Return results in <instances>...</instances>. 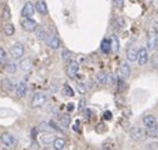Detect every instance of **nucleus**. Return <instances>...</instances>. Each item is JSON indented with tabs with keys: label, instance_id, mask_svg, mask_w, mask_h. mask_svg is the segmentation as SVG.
<instances>
[{
	"label": "nucleus",
	"instance_id": "f257e3e1",
	"mask_svg": "<svg viewBox=\"0 0 158 150\" xmlns=\"http://www.w3.org/2000/svg\"><path fill=\"white\" fill-rule=\"evenodd\" d=\"M146 135H147V133L142 129V127H139V126H133L131 130H129V136H131V139L132 140H134V141H141V140H143L144 138H146Z\"/></svg>",
	"mask_w": 158,
	"mask_h": 150
},
{
	"label": "nucleus",
	"instance_id": "f03ea898",
	"mask_svg": "<svg viewBox=\"0 0 158 150\" xmlns=\"http://www.w3.org/2000/svg\"><path fill=\"white\" fill-rule=\"evenodd\" d=\"M45 102H47V95L44 92H36L35 95L33 96V99H31L30 106L33 108H38V107L43 106Z\"/></svg>",
	"mask_w": 158,
	"mask_h": 150
},
{
	"label": "nucleus",
	"instance_id": "7ed1b4c3",
	"mask_svg": "<svg viewBox=\"0 0 158 150\" xmlns=\"http://www.w3.org/2000/svg\"><path fill=\"white\" fill-rule=\"evenodd\" d=\"M0 141H2L9 149H14L16 146V144H18L16 139L11 134H9V133H3L2 135H0Z\"/></svg>",
	"mask_w": 158,
	"mask_h": 150
},
{
	"label": "nucleus",
	"instance_id": "20e7f679",
	"mask_svg": "<svg viewBox=\"0 0 158 150\" xmlns=\"http://www.w3.org/2000/svg\"><path fill=\"white\" fill-rule=\"evenodd\" d=\"M10 54H11V57L14 60H19V58H22L23 55H24V46L22 43H14L10 48Z\"/></svg>",
	"mask_w": 158,
	"mask_h": 150
},
{
	"label": "nucleus",
	"instance_id": "39448f33",
	"mask_svg": "<svg viewBox=\"0 0 158 150\" xmlns=\"http://www.w3.org/2000/svg\"><path fill=\"white\" fill-rule=\"evenodd\" d=\"M22 28L25 32H35L38 28V23L34 19H31V18H25L22 22Z\"/></svg>",
	"mask_w": 158,
	"mask_h": 150
},
{
	"label": "nucleus",
	"instance_id": "423d86ee",
	"mask_svg": "<svg viewBox=\"0 0 158 150\" xmlns=\"http://www.w3.org/2000/svg\"><path fill=\"white\" fill-rule=\"evenodd\" d=\"M137 62L139 66H146L148 62V49L147 48H139L138 49V57Z\"/></svg>",
	"mask_w": 158,
	"mask_h": 150
},
{
	"label": "nucleus",
	"instance_id": "0eeeda50",
	"mask_svg": "<svg viewBox=\"0 0 158 150\" xmlns=\"http://www.w3.org/2000/svg\"><path fill=\"white\" fill-rule=\"evenodd\" d=\"M78 72H79V64L75 61L69 62L68 63V67H67V73H68L69 78H75Z\"/></svg>",
	"mask_w": 158,
	"mask_h": 150
},
{
	"label": "nucleus",
	"instance_id": "6e6552de",
	"mask_svg": "<svg viewBox=\"0 0 158 150\" xmlns=\"http://www.w3.org/2000/svg\"><path fill=\"white\" fill-rule=\"evenodd\" d=\"M27 91H28V86H27V82L25 81H22L19 82L15 87V95L16 97L19 99H23L25 95H27Z\"/></svg>",
	"mask_w": 158,
	"mask_h": 150
},
{
	"label": "nucleus",
	"instance_id": "1a4fd4ad",
	"mask_svg": "<svg viewBox=\"0 0 158 150\" xmlns=\"http://www.w3.org/2000/svg\"><path fill=\"white\" fill-rule=\"evenodd\" d=\"M45 41H47L48 47L52 49H58L59 46H60V41H59V38L55 34H50V35L45 37Z\"/></svg>",
	"mask_w": 158,
	"mask_h": 150
},
{
	"label": "nucleus",
	"instance_id": "9d476101",
	"mask_svg": "<svg viewBox=\"0 0 158 150\" xmlns=\"http://www.w3.org/2000/svg\"><path fill=\"white\" fill-rule=\"evenodd\" d=\"M34 11H35V7L31 4V3H25L23 9H22V16L24 18H31L34 15Z\"/></svg>",
	"mask_w": 158,
	"mask_h": 150
},
{
	"label": "nucleus",
	"instance_id": "9b49d317",
	"mask_svg": "<svg viewBox=\"0 0 158 150\" xmlns=\"http://www.w3.org/2000/svg\"><path fill=\"white\" fill-rule=\"evenodd\" d=\"M38 130L40 133H54L55 131V127L53 126L52 122H47V121H42L38 126Z\"/></svg>",
	"mask_w": 158,
	"mask_h": 150
},
{
	"label": "nucleus",
	"instance_id": "f8f14e48",
	"mask_svg": "<svg viewBox=\"0 0 158 150\" xmlns=\"http://www.w3.org/2000/svg\"><path fill=\"white\" fill-rule=\"evenodd\" d=\"M35 7V10L39 13V14H42V15H47L48 14V7L45 4L44 0H38L36 4L34 5Z\"/></svg>",
	"mask_w": 158,
	"mask_h": 150
},
{
	"label": "nucleus",
	"instance_id": "ddd939ff",
	"mask_svg": "<svg viewBox=\"0 0 158 150\" xmlns=\"http://www.w3.org/2000/svg\"><path fill=\"white\" fill-rule=\"evenodd\" d=\"M119 72H121V76L124 80L129 78V76H131V67H129V64L127 62H122L121 66H119Z\"/></svg>",
	"mask_w": 158,
	"mask_h": 150
},
{
	"label": "nucleus",
	"instance_id": "4468645a",
	"mask_svg": "<svg viewBox=\"0 0 158 150\" xmlns=\"http://www.w3.org/2000/svg\"><path fill=\"white\" fill-rule=\"evenodd\" d=\"M109 42H110V52L117 54L118 52H119V41H118V38L115 35H110Z\"/></svg>",
	"mask_w": 158,
	"mask_h": 150
},
{
	"label": "nucleus",
	"instance_id": "2eb2a0df",
	"mask_svg": "<svg viewBox=\"0 0 158 150\" xmlns=\"http://www.w3.org/2000/svg\"><path fill=\"white\" fill-rule=\"evenodd\" d=\"M2 90L4 91V92H11L13 90H14V83H13V81L11 80H9V78H3L2 80Z\"/></svg>",
	"mask_w": 158,
	"mask_h": 150
},
{
	"label": "nucleus",
	"instance_id": "dca6fc26",
	"mask_svg": "<svg viewBox=\"0 0 158 150\" xmlns=\"http://www.w3.org/2000/svg\"><path fill=\"white\" fill-rule=\"evenodd\" d=\"M157 44H158V38L154 34H149L148 39H147V49L153 51L157 48Z\"/></svg>",
	"mask_w": 158,
	"mask_h": 150
},
{
	"label": "nucleus",
	"instance_id": "f3484780",
	"mask_svg": "<svg viewBox=\"0 0 158 150\" xmlns=\"http://www.w3.org/2000/svg\"><path fill=\"white\" fill-rule=\"evenodd\" d=\"M19 67H20V69H23V71L28 72V71H30V69H31V67H33V61H31L29 57L23 58V60L20 61V63H19Z\"/></svg>",
	"mask_w": 158,
	"mask_h": 150
},
{
	"label": "nucleus",
	"instance_id": "a211bd4d",
	"mask_svg": "<svg viewBox=\"0 0 158 150\" xmlns=\"http://www.w3.org/2000/svg\"><path fill=\"white\" fill-rule=\"evenodd\" d=\"M138 57V49L135 47H131L127 51V61L128 62H135Z\"/></svg>",
	"mask_w": 158,
	"mask_h": 150
},
{
	"label": "nucleus",
	"instance_id": "6ab92c4d",
	"mask_svg": "<svg viewBox=\"0 0 158 150\" xmlns=\"http://www.w3.org/2000/svg\"><path fill=\"white\" fill-rule=\"evenodd\" d=\"M54 139H55V136L53 135V133H43L42 136H40V140H42V143H43L44 145H50V144H53Z\"/></svg>",
	"mask_w": 158,
	"mask_h": 150
},
{
	"label": "nucleus",
	"instance_id": "aec40b11",
	"mask_svg": "<svg viewBox=\"0 0 158 150\" xmlns=\"http://www.w3.org/2000/svg\"><path fill=\"white\" fill-rule=\"evenodd\" d=\"M143 124L146 127H152V126L157 125V119L153 115H146L143 117Z\"/></svg>",
	"mask_w": 158,
	"mask_h": 150
},
{
	"label": "nucleus",
	"instance_id": "412c9836",
	"mask_svg": "<svg viewBox=\"0 0 158 150\" xmlns=\"http://www.w3.org/2000/svg\"><path fill=\"white\" fill-rule=\"evenodd\" d=\"M64 146H65V140L64 139H62V138H55L54 139L53 148L55 150H62V149H64Z\"/></svg>",
	"mask_w": 158,
	"mask_h": 150
},
{
	"label": "nucleus",
	"instance_id": "4be33fe9",
	"mask_svg": "<svg viewBox=\"0 0 158 150\" xmlns=\"http://www.w3.org/2000/svg\"><path fill=\"white\" fill-rule=\"evenodd\" d=\"M16 69H18V66H16V63L14 61H6V63H5V71L8 73H15Z\"/></svg>",
	"mask_w": 158,
	"mask_h": 150
},
{
	"label": "nucleus",
	"instance_id": "5701e85b",
	"mask_svg": "<svg viewBox=\"0 0 158 150\" xmlns=\"http://www.w3.org/2000/svg\"><path fill=\"white\" fill-rule=\"evenodd\" d=\"M147 135L149 138H153V139L158 138V124L152 126V127H147Z\"/></svg>",
	"mask_w": 158,
	"mask_h": 150
},
{
	"label": "nucleus",
	"instance_id": "b1692460",
	"mask_svg": "<svg viewBox=\"0 0 158 150\" xmlns=\"http://www.w3.org/2000/svg\"><path fill=\"white\" fill-rule=\"evenodd\" d=\"M2 18H3V20H4V22H9V20H10L11 13H10V9H9L8 5H4V8H3V13H2Z\"/></svg>",
	"mask_w": 158,
	"mask_h": 150
},
{
	"label": "nucleus",
	"instance_id": "393cba45",
	"mask_svg": "<svg viewBox=\"0 0 158 150\" xmlns=\"http://www.w3.org/2000/svg\"><path fill=\"white\" fill-rule=\"evenodd\" d=\"M95 78H97V82H99L101 85H107V74H106L103 71L98 72L97 76H95Z\"/></svg>",
	"mask_w": 158,
	"mask_h": 150
},
{
	"label": "nucleus",
	"instance_id": "a878e982",
	"mask_svg": "<svg viewBox=\"0 0 158 150\" xmlns=\"http://www.w3.org/2000/svg\"><path fill=\"white\" fill-rule=\"evenodd\" d=\"M4 33H5V35L11 37V35L15 33V28H14V25H13L11 23L5 24V25H4Z\"/></svg>",
	"mask_w": 158,
	"mask_h": 150
},
{
	"label": "nucleus",
	"instance_id": "bb28decb",
	"mask_svg": "<svg viewBox=\"0 0 158 150\" xmlns=\"http://www.w3.org/2000/svg\"><path fill=\"white\" fill-rule=\"evenodd\" d=\"M63 96H65V97H73L74 96V91H73V88L69 85H64V87H63Z\"/></svg>",
	"mask_w": 158,
	"mask_h": 150
},
{
	"label": "nucleus",
	"instance_id": "cd10ccee",
	"mask_svg": "<svg viewBox=\"0 0 158 150\" xmlns=\"http://www.w3.org/2000/svg\"><path fill=\"white\" fill-rule=\"evenodd\" d=\"M101 49H102L103 53H109L110 52V42H109V39H103L102 41Z\"/></svg>",
	"mask_w": 158,
	"mask_h": 150
},
{
	"label": "nucleus",
	"instance_id": "c85d7f7f",
	"mask_svg": "<svg viewBox=\"0 0 158 150\" xmlns=\"http://www.w3.org/2000/svg\"><path fill=\"white\" fill-rule=\"evenodd\" d=\"M59 122L62 124L63 127H69V124H70V116H69L68 114L62 115V117H60V120H59Z\"/></svg>",
	"mask_w": 158,
	"mask_h": 150
},
{
	"label": "nucleus",
	"instance_id": "c756f323",
	"mask_svg": "<svg viewBox=\"0 0 158 150\" xmlns=\"http://www.w3.org/2000/svg\"><path fill=\"white\" fill-rule=\"evenodd\" d=\"M45 37H47L45 30H44L42 27H38V28H36V38L40 39V41H43V39H45Z\"/></svg>",
	"mask_w": 158,
	"mask_h": 150
},
{
	"label": "nucleus",
	"instance_id": "7c9ffc66",
	"mask_svg": "<svg viewBox=\"0 0 158 150\" xmlns=\"http://www.w3.org/2000/svg\"><path fill=\"white\" fill-rule=\"evenodd\" d=\"M8 61V54L4 48H0V64H5Z\"/></svg>",
	"mask_w": 158,
	"mask_h": 150
},
{
	"label": "nucleus",
	"instance_id": "2f4dec72",
	"mask_svg": "<svg viewBox=\"0 0 158 150\" xmlns=\"http://www.w3.org/2000/svg\"><path fill=\"white\" fill-rule=\"evenodd\" d=\"M115 82H117V78H115L114 74L113 73H108L107 74V83H109L110 86H114Z\"/></svg>",
	"mask_w": 158,
	"mask_h": 150
},
{
	"label": "nucleus",
	"instance_id": "473e14b6",
	"mask_svg": "<svg viewBox=\"0 0 158 150\" xmlns=\"http://www.w3.org/2000/svg\"><path fill=\"white\" fill-rule=\"evenodd\" d=\"M77 90H78V92L81 93V95H84V93L87 92V86L83 82H79L78 86H77Z\"/></svg>",
	"mask_w": 158,
	"mask_h": 150
},
{
	"label": "nucleus",
	"instance_id": "72a5a7b5",
	"mask_svg": "<svg viewBox=\"0 0 158 150\" xmlns=\"http://www.w3.org/2000/svg\"><path fill=\"white\" fill-rule=\"evenodd\" d=\"M123 24H124V22H123L122 18H117V19L114 20V28L115 29H121L123 27Z\"/></svg>",
	"mask_w": 158,
	"mask_h": 150
},
{
	"label": "nucleus",
	"instance_id": "f704fd0d",
	"mask_svg": "<svg viewBox=\"0 0 158 150\" xmlns=\"http://www.w3.org/2000/svg\"><path fill=\"white\" fill-rule=\"evenodd\" d=\"M112 2H113V5H114L115 8L123 9V7H124V2H123V0H112Z\"/></svg>",
	"mask_w": 158,
	"mask_h": 150
},
{
	"label": "nucleus",
	"instance_id": "c9c22d12",
	"mask_svg": "<svg viewBox=\"0 0 158 150\" xmlns=\"http://www.w3.org/2000/svg\"><path fill=\"white\" fill-rule=\"evenodd\" d=\"M62 58H63V61H69V58H70V52H69L68 49H64V51L62 52Z\"/></svg>",
	"mask_w": 158,
	"mask_h": 150
},
{
	"label": "nucleus",
	"instance_id": "e433bc0d",
	"mask_svg": "<svg viewBox=\"0 0 158 150\" xmlns=\"http://www.w3.org/2000/svg\"><path fill=\"white\" fill-rule=\"evenodd\" d=\"M117 85H118V90H119V91H123V90H124V81H123V77H122V78H117Z\"/></svg>",
	"mask_w": 158,
	"mask_h": 150
},
{
	"label": "nucleus",
	"instance_id": "4c0bfd02",
	"mask_svg": "<svg viewBox=\"0 0 158 150\" xmlns=\"http://www.w3.org/2000/svg\"><path fill=\"white\" fill-rule=\"evenodd\" d=\"M152 66L156 68V69H158V54H154L153 57H152Z\"/></svg>",
	"mask_w": 158,
	"mask_h": 150
},
{
	"label": "nucleus",
	"instance_id": "58836bf2",
	"mask_svg": "<svg viewBox=\"0 0 158 150\" xmlns=\"http://www.w3.org/2000/svg\"><path fill=\"white\" fill-rule=\"evenodd\" d=\"M78 105H79V106H78V108H79V111H83V110L85 108V107H84V105H85V101H84L83 99H82L81 101H79V104H78Z\"/></svg>",
	"mask_w": 158,
	"mask_h": 150
},
{
	"label": "nucleus",
	"instance_id": "ea45409f",
	"mask_svg": "<svg viewBox=\"0 0 158 150\" xmlns=\"http://www.w3.org/2000/svg\"><path fill=\"white\" fill-rule=\"evenodd\" d=\"M104 119H106V120H112V112L106 111V112H104Z\"/></svg>",
	"mask_w": 158,
	"mask_h": 150
},
{
	"label": "nucleus",
	"instance_id": "a19ab883",
	"mask_svg": "<svg viewBox=\"0 0 158 150\" xmlns=\"http://www.w3.org/2000/svg\"><path fill=\"white\" fill-rule=\"evenodd\" d=\"M84 115H85V116H84L85 120H88V119L90 117V111H89L88 108H84Z\"/></svg>",
	"mask_w": 158,
	"mask_h": 150
},
{
	"label": "nucleus",
	"instance_id": "79ce46f5",
	"mask_svg": "<svg viewBox=\"0 0 158 150\" xmlns=\"http://www.w3.org/2000/svg\"><path fill=\"white\" fill-rule=\"evenodd\" d=\"M67 110H68L69 112H72V111L74 110V104H69V105L67 106Z\"/></svg>",
	"mask_w": 158,
	"mask_h": 150
},
{
	"label": "nucleus",
	"instance_id": "37998d69",
	"mask_svg": "<svg viewBox=\"0 0 158 150\" xmlns=\"http://www.w3.org/2000/svg\"><path fill=\"white\" fill-rule=\"evenodd\" d=\"M153 30H154L156 34H158V22H156V23L153 24Z\"/></svg>",
	"mask_w": 158,
	"mask_h": 150
}]
</instances>
